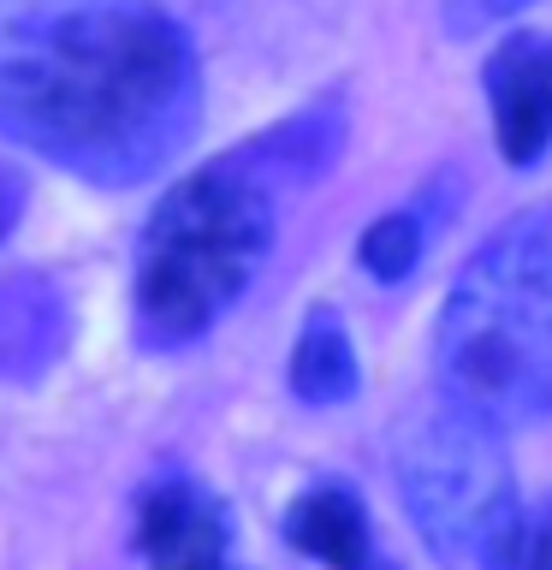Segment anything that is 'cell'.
Here are the masks:
<instances>
[{
	"label": "cell",
	"instance_id": "cell-1",
	"mask_svg": "<svg viewBox=\"0 0 552 570\" xmlns=\"http://www.w3.org/2000/svg\"><path fill=\"white\" fill-rule=\"evenodd\" d=\"M203 71L155 0H0V137L125 190L190 142Z\"/></svg>",
	"mask_w": 552,
	"mask_h": 570
},
{
	"label": "cell",
	"instance_id": "cell-10",
	"mask_svg": "<svg viewBox=\"0 0 552 570\" xmlns=\"http://www.w3.org/2000/svg\"><path fill=\"white\" fill-rule=\"evenodd\" d=\"M422 244H427V226H422V214L416 208H386L381 220H374L363 232V244H356V256H363V267L381 285H398L416 274V262H422Z\"/></svg>",
	"mask_w": 552,
	"mask_h": 570
},
{
	"label": "cell",
	"instance_id": "cell-7",
	"mask_svg": "<svg viewBox=\"0 0 552 570\" xmlns=\"http://www.w3.org/2000/svg\"><path fill=\"white\" fill-rule=\"evenodd\" d=\"M71 338L66 297L48 274H0V381H42Z\"/></svg>",
	"mask_w": 552,
	"mask_h": 570
},
{
	"label": "cell",
	"instance_id": "cell-11",
	"mask_svg": "<svg viewBox=\"0 0 552 570\" xmlns=\"http://www.w3.org/2000/svg\"><path fill=\"white\" fill-rule=\"evenodd\" d=\"M505 570H552V493H546L534 511H523Z\"/></svg>",
	"mask_w": 552,
	"mask_h": 570
},
{
	"label": "cell",
	"instance_id": "cell-5",
	"mask_svg": "<svg viewBox=\"0 0 552 570\" xmlns=\"http://www.w3.org/2000/svg\"><path fill=\"white\" fill-rule=\"evenodd\" d=\"M137 552L149 570H231L226 505L190 475H160L137 499Z\"/></svg>",
	"mask_w": 552,
	"mask_h": 570
},
{
	"label": "cell",
	"instance_id": "cell-3",
	"mask_svg": "<svg viewBox=\"0 0 552 570\" xmlns=\"http://www.w3.org/2000/svg\"><path fill=\"white\" fill-rule=\"evenodd\" d=\"M440 392L493 428L552 416V208H523L463 262L434 338Z\"/></svg>",
	"mask_w": 552,
	"mask_h": 570
},
{
	"label": "cell",
	"instance_id": "cell-2",
	"mask_svg": "<svg viewBox=\"0 0 552 570\" xmlns=\"http://www.w3.org/2000/svg\"><path fill=\"white\" fill-rule=\"evenodd\" d=\"M285 178L256 137L185 173L137 238V338L149 351L196 345L226 321L267 262Z\"/></svg>",
	"mask_w": 552,
	"mask_h": 570
},
{
	"label": "cell",
	"instance_id": "cell-8",
	"mask_svg": "<svg viewBox=\"0 0 552 570\" xmlns=\"http://www.w3.org/2000/svg\"><path fill=\"white\" fill-rule=\"evenodd\" d=\"M285 541H292L303 559L327 564V570H392L374 547L368 529V505L338 481H321V488L297 493L292 511H285Z\"/></svg>",
	"mask_w": 552,
	"mask_h": 570
},
{
	"label": "cell",
	"instance_id": "cell-9",
	"mask_svg": "<svg viewBox=\"0 0 552 570\" xmlns=\"http://www.w3.org/2000/svg\"><path fill=\"white\" fill-rule=\"evenodd\" d=\"M356 381H363V363H356L351 327L338 321V309H309L297 327L292 345V392L303 404H345L356 399Z\"/></svg>",
	"mask_w": 552,
	"mask_h": 570
},
{
	"label": "cell",
	"instance_id": "cell-6",
	"mask_svg": "<svg viewBox=\"0 0 552 570\" xmlns=\"http://www.w3.org/2000/svg\"><path fill=\"white\" fill-rule=\"evenodd\" d=\"M481 89H487L499 155L511 167H534L552 142V42L529 30L505 36L481 66Z\"/></svg>",
	"mask_w": 552,
	"mask_h": 570
},
{
	"label": "cell",
	"instance_id": "cell-4",
	"mask_svg": "<svg viewBox=\"0 0 552 570\" xmlns=\"http://www.w3.org/2000/svg\"><path fill=\"white\" fill-rule=\"evenodd\" d=\"M505 428L470 416L463 404H434L410 422L398 445V481L410 523L427 552L457 570H505L523 505L511 488V463L499 445Z\"/></svg>",
	"mask_w": 552,
	"mask_h": 570
}]
</instances>
